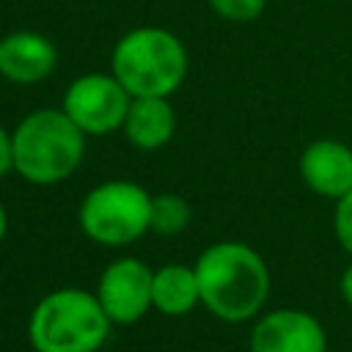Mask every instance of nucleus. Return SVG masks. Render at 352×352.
<instances>
[{
	"instance_id": "20e7f679",
	"label": "nucleus",
	"mask_w": 352,
	"mask_h": 352,
	"mask_svg": "<svg viewBox=\"0 0 352 352\" xmlns=\"http://www.w3.org/2000/svg\"><path fill=\"white\" fill-rule=\"evenodd\" d=\"M113 77L132 99L170 96L187 77V50L165 28L143 25L124 33L110 55Z\"/></svg>"
},
{
	"instance_id": "0eeeda50",
	"label": "nucleus",
	"mask_w": 352,
	"mask_h": 352,
	"mask_svg": "<svg viewBox=\"0 0 352 352\" xmlns=\"http://www.w3.org/2000/svg\"><path fill=\"white\" fill-rule=\"evenodd\" d=\"M151 280H154V270L135 256H118L102 270L94 294L102 311L107 314V319L113 322V327L116 324L129 327L154 308Z\"/></svg>"
},
{
	"instance_id": "423d86ee",
	"label": "nucleus",
	"mask_w": 352,
	"mask_h": 352,
	"mask_svg": "<svg viewBox=\"0 0 352 352\" xmlns=\"http://www.w3.org/2000/svg\"><path fill=\"white\" fill-rule=\"evenodd\" d=\"M129 104L132 96L113 72H88L69 82L60 110L85 138H99L124 126Z\"/></svg>"
},
{
	"instance_id": "6e6552de",
	"label": "nucleus",
	"mask_w": 352,
	"mask_h": 352,
	"mask_svg": "<svg viewBox=\"0 0 352 352\" xmlns=\"http://www.w3.org/2000/svg\"><path fill=\"white\" fill-rule=\"evenodd\" d=\"M250 352H327V333L302 308H275L256 316Z\"/></svg>"
},
{
	"instance_id": "a211bd4d",
	"label": "nucleus",
	"mask_w": 352,
	"mask_h": 352,
	"mask_svg": "<svg viewBox=\"0 0 352 352\" xmlns=\"http://www.w3.org/2000/svg\"><path fill=\"white\" fill-rule=\"evenodd\" d=\"M6 231H8V214H6V206L0 204V242L6 239Z\"/></svg>"
},
{
	"instance_id": "9d476101",
	"label": "nucleus",
	"mask_w": 352,
	"mask_h": 352,
	"mask_svg": "<svg viewBox=\"0 0 352 352\" xmlns=\"http://www.w3.org/2000/svg\"><path fill=\"white\" fill-rule=\"evenodd\" d=\"M55 44L36 30H16L0 38V74L16 85H33L52 74Z\"/></svg>"
},
{
	"instance_id": "39448f33",
	"label": "nucleus",
	"mask_w": 352,
	"mask_h": 352,
	"mask_svg": "<svg viewBox=\"0 0 352 352\" xmlns=\"http://www.w3.org/2000/svg\"><path fill=\"white\" fill-rule=\"evenodd\" d=\"M151 195L124 179H110L85 192L77 209L82 234L104 248H124L148 231Z\"/></svg>"
},
{
	"instance_id": "9b49d317",
	"label": "nucleus",
	"mask_w": 352,
	"mask_h": 352,
	"mask_svg": "<svg viewBox=\"0 0 352 352\" xmlns=\"http://www.w3.org/2000/svg\"><path fill=\"white\" fill-rule=\"evenodd\" d=\"M121 129L135 148L154 151L173 138L176 113L165 96H140V99H132Z\"/></svg>"
},
{
	"instance_id": "7ed1b4c3",
	"label": "nucleus",
	"mask_w": 352,
	"mask_h": 352,
	"mask_svg": "<svg viewBox=\"0 0 352 352\" xmlns=\"http://www.w3.org/2000/svg\"><path fill=\"white\" fill-rule=\"evenodd\" d=\"M113 330L94 292L63 286L47 292L30 311L28 341L36 352H99Z\"/></svg>"
},
{
	"instance_id": "f8f14e48",
	"label": "nucleus",
	"mask_w": 352,
	"mask_h": 352,
	"mask_svg": "<svg viewBox=\"0 0 352 352\" xmlns=\"http://www.w3.org/2000/svg\"><path fill=\"white\" fill-rule=\"evenodd\" d=\"M151 305L165 316H184L201 305V286L195 267L187 264H162L154 270L151 280Z\"/></svg>"
},
{
	"instance_id": "4468645a",
	"label": "nucleus",
	"mask_w": 352,
	"mask_h": 352,
	"mask_svg": "<svg viewBox=\"0 0 352 352\" xmlns=\"http://www.w3.org/2000/svg\"><path fill=\"white\" fill-rule=\"evenodd\" d=\"M209 6L228 22H253L264 14L267 0H209Z\"/></svg>"
},
{
	"instance_id": "ddd939ff",
	"label": "nucleus",
	"mask_w": 352,
	"mask_h": 352,
	"mask_svg": "<svg viewBox=\"0 0 352 352\" xmlns=\"http://www.w3.org/2000/svg\"><path fill=\"white\" fill-rule=\"evenodd\" d=\"M190 204L176 192H160L151 195V214H148V231L173 236L187 228L190 223Z\"/></svg>"
},
{
	"instance_id": "1a4fd4ad",
	"label": "nucleus",
	"mask_w": 352,
	"mask_h": 352,
	"mask_svg": "<svg viewBox=\"0 0 352 352\" xmlns=\"http://www.w3.org/2000/svg\"><path fill=\"white\" fill-rule=\"evenodd\" d=\"M300 176L322 198H341L352 190V148L333 138L308 143L300 154Z\"/></svg>"
},
{
	"instance_id": "f257e3e1",
	"label": "nucleus",
	"mask_w": 352,
	"mask_h": 352,
	"mask_svg": "<svg viewBox=\"0 0 352 352\" xmlns=\"http://www.w3.org/2000/svg\"><path fill=\"white\" fill-rule=\"evenodd\" d=\"M201 305L220 322L256 319L270 297V270L261 253L236 239H223L195 258Z\"/></svg>"
},
{
	"instance_id": "dca6fc26",
	"label": "nucleus",
	"mask_w": 352,
	"mask_h": 352,
	"mask_svg": "<svg viewBox=\"0 0 352 352\" xmlns=\"http://www.w3.org/2000/svg\"><path fill=\"white\" fill-rule=\"evenodd\" d=\"M11 170H14V143H11V132L0 126V179Z\"/></svg>"
},
{
	"instance_id": "f3484780",
	"label": "nucleus",
	"mask_w": 352,
	"mask_h": 352,
	"mask_svg": "<svg viewBox=\"0 0 352 352\" xmlns=\"http://www.w3.org/2000/svg\"><path fill=\"white\" fill-rule=\"evenodd\" d=\"M338 289H341V297H344V302L352 308V261L344 267V272H341V280H338Z\"/></svg>"
},
{
	"instance_id": "2eb2a0df",
	"label": "nucleus",
	"mask_w": 352,
	"mask_h": 352,
	"mask_svg": "<svg viewBox=\"0 0 352 352\" xmlns=\"http://www.w3.org/2000/svg\"><path fill=\"white\" fill-rule=\"evenodd\" d=\"M333 231H336L338 245L352 256V190L336 201V209H333Z\"/></svg>"
},
{
	"instance_id": "f03ea898",
	"label": "nucleus",
	"mask_w": 352,
	"mask_h": 352,
	"mask_svg": "<svg viewBox=\"0 0 352 352\" xmlns=\"http://www.w3.org/2000/svg\"><path fill=\"white\" fill-rule=\"evenodd\" d=\"M14 170L36 187L66 182L85 157V135L58 107H41L25 116L14 132Z\"/></svg>"
}]
</instances>
